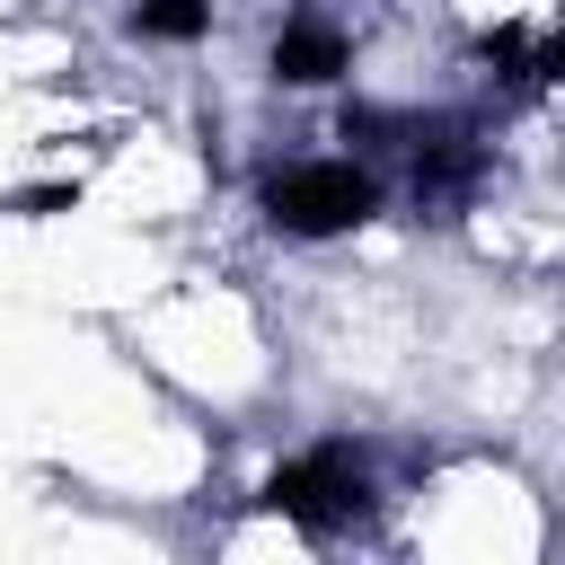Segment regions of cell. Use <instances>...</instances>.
<instances>
[{"label": "cell", "mask_w": 565, "mask_h": 565, "mask_svg": "<svg viewBox=\"0 0 565 565\" xmlns=\"http://www.w3.org/2000/svg\"><path fill=\"white\" fill-rule=\"evenodd\" d=\"M265 503L282 512V521H300L309 539H335V530H353V521H371V477H362V459L353 450H309V459H291V468H274L265 477Z\"/></svg>", "instance_id": "cell-2"}, {"label": "cell", "mask_w": 565, "mask_h": 565, "mask_svg": "<svg viewBox=\"0 0 565 565\" xmlns=\"http://www.w3.org/2000/svg\"><path fill=\"white\" fill-rule=\"evenodd\" d=\"M477 62H494L512 88H547L565 53H556L547 35H530V26H494V35H477Z\"/></svg>", "instance_id": "cell-5"}, {"label": "cell", "mask_w": 565, "mask_h": 565, "mask_svg": "<svg viewBox=\"0 0 565 565\" xmlns=\"http://www.w3.org/2000/svg\"><path fill=\"white\" fill-rule=\"evenodd\" d=\"M424 150H415V194L424 203H459L468 194V177H477V150H468V132H415Z\"/></svg>", "instance_id": "cell-4"}, {"label": "cell", "mask_w": 565, "mask_h": 565, "mask_svg": "<svg viewBox=\"0 0 565 565\" xmlns=\"http://www.w3.org/2000/svg\"><path fill=\"white\" fill-rule=\"evenodd\" d=\"M212 26V0H141L132 9V35H159V44H194Z\"/></svg>", "instance_id": "cell-6"}, {"label": "cell", "mask_w": 565, "mask_h": 565, "mask_svg": "<svg viewBox=\"0 0 565 565\" xmlns=\"http://www.w3.org/2000/svg\"><path fill=\"white\" fill-rule=\"evenodd\" d=\"M265 212L291 238H335V230H362L380 212V185L353 159H300V168H274L265 177Z\"/></svg>", "instance_id": "cell-1"}, {"label": "cell", "mask_w": 565, "mask_h": 565, "mask_svg": "<svg viewBox=\"0 0 565 565\" xmlns=\"http://www.w3.org/2000/svg\"><path fill=\"white\" fill-rule=\"evenodd\" d=\"M344 62H353V44H344V26H327V18H291V26L274 35V71H282L291 88H327Z\"/></svg>", "instance_id": "cell-3"}]
</instances>
